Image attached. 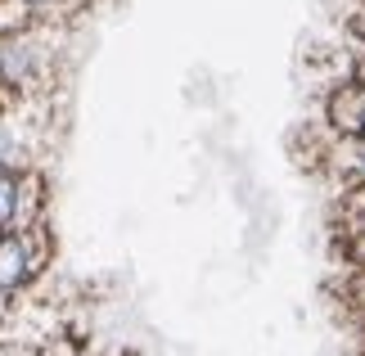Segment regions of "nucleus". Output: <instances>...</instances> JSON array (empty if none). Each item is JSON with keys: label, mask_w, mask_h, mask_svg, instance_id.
Returning <instances> with one entry per match:
<instances>
[{"label": "nucleus", "mask_w": 365, "mask_h": 356, "mask_svg": "<svg viewBox=\"0 0 365 356\" xmlns=\"http://www.w3.org/2000/svg\"><path fill=\"white\" fill-rule=\"evenodd\" d=\"M325 167L334 185H339V194H356L365 190V140L356 136H334L329 131V153H325Z\"/></svg>", "instance_id": "obj_4"}, {"label": "nucleus", "mask_w": 365, "mask_h": 356, "mask_svg": "<svg viewBox=\"0 0 365 356\" xmlns=\"http://www.w3.org/2000/svg\"><path fill=\"white\" fill-rule=\"evenodd\" d=\"M46 63H50V50L36 46L27 32H14L0 41V86L32 91L41 81V73H46Z\"/></svg>", "instance_id": "obj_1"}, {"label": "nucleus", "mask_w": 365, "mask_h": 356, "mask_svg": "<svg viewBox=\"0 0 365 356\" xmlns=\"http://www.w3.org/2000/svg\"><path fill=\"white\" fill-rule=\"evenodd\" d=\"M356 270H361V280H356V289H361V293H365V262H361V266H356Z\"/></svg>", "instance_id": "obj_7"}, {"label": "nucleus", "mask_w": 365, "mask_h": 356, "mask_svg": "<svg viewBox=\"0 0 365 356\" xmlns=\"http://www.w3.org/2000/svg\"><path fill=\"white\" fill-rule=\"evenodd\" d=\"M325 126L334 136L365 140V77H343L325 95Z\"/></svg>", "instance_id": "obj_3"}, {"label": "nucleus", "mask_w": 365, "mask_h": 356, "mask_svg": "<svg viewBox=\"0 0 365 356\" xmlns=\"http://www.w3.org/2000/svg\"><path fill=\"white\" fill-rule=\"evenodd\" d=\"M32 270H36V258H32V244H27V230L0 235V293L19 289Z\"/></svg>", "instance_id": "obj_5"}, {"label": "nucleus", "mask_w": 365, "mask_h": 356, "mask_svg": "<svg viewBox=\"0 0 365 356\" xmlns=\"http://www.w3.org/2000/svg\"><path fill=\"white\" fill-rule=\"evenodd\" d=\"M36 208H41V176L0 172V235L19 230V225L32 230Z\"/></svg>", "instance_id": "obj_2"}, {"label": "nucleus", "mask_w": 365, "mask_h": 356, "mask_svg": "<svg viewBox=\"0 0 365 356\" xmlns=\"http://www.w3.org/2000/svg\"><path fill=\"white\" fill-rule=\"evenodd\" d=\"M352 77H365V46L356 50V63H352Z\"/></svg>", "instance_id": "obj_6"}]
</instances>
